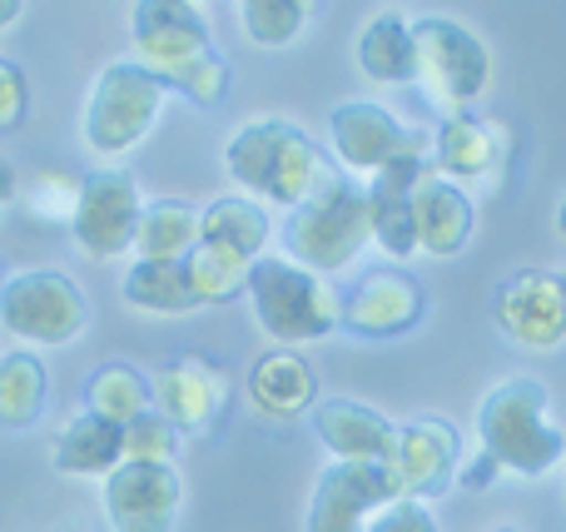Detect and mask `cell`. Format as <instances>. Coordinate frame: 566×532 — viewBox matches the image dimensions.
<instances>
[{
    "label": "cell",
    "instance_id": "3957f363",
    "mask_svg": "<svg viewBox=\"0 0 566 532\" xmlns=\"http://www.w3.org/2000/svg\"><path fill=\"white\" fill-rule=\"evenodd\" d=\"M482 453L517 478H542L562 463L566 434L552 418V394L542 378H507L478 408Z\"/></svg>",
    "mask_w": 566,
    "mask_h": 532
},
{
    "label": "cell",
    "instance_id": "30bf717a",
    "mask_svg": "<svg viewBox=\"0 0 566 532\" xmlns=\"http://www.w3.org/2000/svg\"><path fill=\"white\" fill-rule=\"evenodd\" d=\"M139 185L129 169H95L80 179V199H75V219H70V239L80 244V254L90 259H119L135 249V229H139Z\"/></svg>",
    "mask_w": 566,
    "mask_h": 532
},
{
    "label": "cell",
    "instance_id": "836d02e7",
    "mask_svg": "<svg viewBox=\"0 0 566 532\" xmlns=\"http://www.w3.org/2000/svg\"><path fill=\"white\" fill-rule=\"evenodd\" d=\"M368 532H442V528H438V518H432L428 503L398 498V503H388L378 518H373Z\"/></svg>",
    "mask_w": 566,
    "mask_h": 532
},
{
    "label": "cell",
    "instance_id": "2e32d148",
    "mask_svg": "<svg viewBox=\"0 0 566 532\" xmlns=\"http://www.w3.org/2000/svg\"><path fill=\"white\" fill-rule=\"evenodd\" d=\"M179 498H185V483H179L175 468L119 463L105 478L109 532H175Z\"/></svg>",
    "mask_w": 566,
    "mask_h": 532
},
{
    "label": "cell",
    "instance_id": "1f68e13d",
    "mask_svg": "<svg viewBox=\"0 0 566 532\" xmlns=\"http://www.w3.org/2000/svg\"><path fill=\"white\" fill-rule=\"evenodd\" d=\"M20 199L35 219L45 225H70L75 219V199H80V179L75 175H60V169H40L30 185H20Z\"/></svg>",
    "mask_w": 566,
    "mask_h": 532
},
{
    "label": "cell",
    "instance_id": "ba28073f",
    "mask_svg": "<svg viewBox=\"0 0 566 532\" xmlns=\"http://www.w3.org/2000/svg\"><path fill=\"white\" fill-rule=\"evenodd\" d=\"M90 324V299L60 269H30V274L6 279L0 294V328L15 334L20 344L35 348H60L75 344Z\"/></svg>",
    "mask_w": 566,
    "mask_h": 532
},
{
    "label": "cell",
    "instance_id": "ffe728a7",
    "mask_svg": "<svg viewBox=\"0 0 566 532\" xmlns=\"http://www.w3.org/2000/svg\"><path fill=\"white\" fill-rule=\"evenodd\" d=\"M244 388L259 414H269V418H298V414H313V404H318V374L293 348H274V354L259 358L249 368Z\"/></svg>",
    "mask_w": 566,
    "mask_h": 532
},
{
    "label": "cell",
    "instance_id": "8fae6325",
    "mask_svg": "<svg viewBox=\"0 0 566 532\" xmlns=\"http://www.w3.org/2000/svg\"><path fill=\"white\" fill-rule=\"evenodd\" d=\"M492 319L517 348L566 344V274L562 269H517L492 294Z\"/></svg>",
    "mask_w": 566,
    "mask_h": 532
},
{
    "label": "cell",
    "instance_id": "d6a6232c",
    "mask_svg": "<svg viewBox=\"0 0 566 532\" xmlns=\"http://www.w3.org/2000/svg\"><path fill=\"white\" fill-rule=\"evenodd\" d=\"M30 109V80L15 60H0V135L15 129Z\"/></svg>",
    "mask_w": 566,
    "mask_h": 532
},
{
    "label": "cell",
    "instance_id": "4fadbf2b",
    "mask_svg": "<svg viewBox=\"0 0 566 532\" xmlns=\"http://www.w3.org/2000/svg\"><path fill=\"white\" fill-rule=\"evenodd\" d=\"M398 478L388 463H328L308 503V532H368L388 503H398Z\"/></svg>",
    "mask_w": 566,
    "mask_h": 532
},
{
    "label": "cell",
    "instance_id": "4316f807",
    "mask_svg": "<svg viewBox=\"0 0 566 532\" xmlns=\"http://www.w3.org/2000/svg\"><path fill=\"white\" fill-rule=\"evenodd\" d=\"M149 408V378L139 374L135 364H99L95 374L85 378V414L105 418V424L125 428L135 424L139 414Z\"/></svg>",
    "mask_w": 566,
    "mask_h": 532
},
{
    "label": "cell",
    "instance_id": "7c38bea8",
    "mask_svg": "<svg viewBox=\"0 0 566 532\" xmlns=\"http://www.w3.org/2000/svg\"><path fill=\"white\" fill-rule=\"evenodd\" d=\"M149 404L165 414L179 434H209L229 414V374L209 354H175L155 368L149 378Z\"/></svg>",
    "mask_w": 566,
    "mask_h": 532
},
{
    "label": "cell",
    "instance_id": "7a4b0ae2",
    "mask_svg": "<svg viewBox=\"0 0 566 532\" xmlns=\"http://www.w3.org/2000/svg\"><path fill=\"white\" fill-rule=\"evenodd\" d=\"M224 169L249 199L293 215L338 165H328L293 119H249L224 145Z\"/></svg>",
    "mask_w": 566,
    "mask_h": 532
},
{
    "label": "cell",
    "instance_id": "8992f818",
    "mask_svg": "<svg viewBox=\"0 0 566 532\" xmlns=\"http://www.w3.org/2000/svg\"><path fill=\"white\" fill-rule=\"evenodd\" d=\"M244 294H249V309H254V324L269 338H279L283 348L328 338L338 328V289L283 254L254 259Z\"/></svg>",
    "mask_w": 566,
    "mask_h": 532
},
{
    "label": "cell",
    "instance_id": "d4e9b609",
    "mask_svg": "<svg viewBox=\"0 0 566 532\" xmlns=\"http://www.w3.org/2000/svg\"><path fill=\"white\" fill-rule=\"evenodd\" d=\"M358 70L378 85H412V20L382 10L358 30Z\"/></svg>",
    "mask_w": 566,
    "mask_h": 532
},
{
    "label": "cell",
    "instance_id": "484cf974",
    "mask_svg": "<svg viewBox=\"0 0 566 532\" xmlns=\"http://www.w3.org/2000/svg\"><path fill=\"white\" fill-rule=\"evenodd\" d=\"M125 304L129 309H145V314H195L199 299L189 289V274H185V259L179 264H149V259H135L125 269Z\"/></svg>",
    "mask_w": 566,
    "mask_h": 532
},
{
    "label": "cell",
    "instance_id": "f546056e",
    "mask_svg": "<svg viewBox=\"0 0 566 532\" xmlns=\"http://www.w3.org/2000/svg\"><path fill=\"white\" fill-rule=\"evenodd\" d=\"M313 6L308 0H244L239 20H244V35L264 50H289L303 35Z\"/></svg>",
    "mask_w": 566,
    "mask_h": 532
},
{
    "label": "cell",
    "instance_id": "d590c367",
    "mask_svg": "<svg viewBox=\"0 0 566 532\" xmlns=\"http://www.w3.org/2000/svg\"><path fill=\"white\" fill-rule=\"evenodd\" d=\"M15 199H20V175L6 165V159H0V215H6Z\"/></svg>",
    "mask_w": 566,
    "mask_h": 532
},
{
    "label": "cell",
    "instance_id": "5b68a950",
    "mask_svg": "<svg viewBox=\"0 0 566 532\" xmlns=\"http://www.w3.org/2000/svg\"><path fill=\"white\" fill-rule=\"evenodd\" d=\"M412 80L442 119L468 115L492 80L488 40L448 15L412 20Z\"/></svg>",
    "mask_w": 566,
    "mask_h": 532
},
{
    "label": "cell",
    "instance_id": "f1b7e54d",
    "mask_svg": "<svg viewBox=\"0 0 566 532\" xmlns=\"http://www.w3.org/2000/svg\"><path fill=\"white\" fill-rule=\"evenodd\" d=\"M249 259H239L234 249H219V244H205L199 239L195 254L185 259V274H189V289H195L199 309H214V304H229L249 289Z\"/></svg>",
    "mask_w": 566,
    "mask_h": 532
},
{
    "label": "cell",
    "instance_id": "277c9868",
    "mask_svg": "<svg viewBox=\"0 0 566 532\" xmlns=\"http://www.w3.org/2000/svg\"><path fill=\"white\" fill-rule=\"evenodd\" d=\"M368 189L338 169L283 219V259L318 279L343 274L368 249Z\"/></svg>",
    "mask_w": 566,
    "mask_h": 532
},
{
    "label": "cell",
    "instance_id": "cb8c5ba5",
    "mask_svg": "<svg viewBox=\"0 0 566 532\" xmlns=\"http://www.w3.org/2000/svg\"><path fill=\"white\" fill-rule=\"evenodd\" d=\"M199 244V209L185 199H149L139 209V229H135V249L149 264H179L189 259Z\"/></svg>",
    "mask_w": 566,
    "mask_h": 532
},
{
    "label": "cell",
    "instance_id": "44dd1931",
    "mask_svg": "<svg viewBox=\"0 0 566 532\" xmlns=\"http://www.w3.org/2000/svg\"><path fill=\"white\" fill-rule=\"evenodd\" d=\"M422 165L428 159H398V165L378 169L368 185V229L388 254L408 259L412 249V189L422 179Z\"/></svg>",
    "mask_w": 566,
    "mask_h": 532
},
{
    "label": "cell",
    "instance_id": "e0dca14e",
    "mask_svg": "<svg viewBox=\"0 0 566 532\" xmlns=\"http://www.w3.org/2000/svg\"><path fill=\"white\" fill-rule=\"evenodd\" d=\"M392 478H398V493L412 503H428L442 498L458 483L462 468V438L452 424L442 418H418V424L398 428V453H392Z\"/></svg>",
    "mask_w": 566,
    "mask_h": 532
},
{
    "label": "cell",
    "instance_id": "ac0fdd59",
    "mask_svg": "<svg viewBox=\"0 0 566 532\" xmlns=\"http://www.w3.org/2000/svg\"><path fill=\"white\" fill-rule=\"evenodd\" d=\"M313 434L328 453H338L333 463H392L398 453V424L388 414H378L373 404L358 398H323L313 404Z\"/></svg>",
    "mask_w": 566,
    "mask_h": 532
},
{
    "label": "cell",
    "instance_id": "ab89813d",
    "mask_svg": "<svg viewBox=\"0 0 566 532\" xmlns=\"http://www.w3.org/2000/svg\"><path fill=\"white\" fill-rule=\"evenodd\" d=\"M492 532H522V528H492Z\"/></svg>",
    "mask_w": 566,
    "mask_h": 532
},
{
    "label": "cell",
    "instance_id": "603a6c76",
    "mask_svg": "<svg viewBox=\"0 0 566 532\" xmlns=\"http://www.w3.org/2000/svg\"><path fill=\"white\" fill-rule=\"evenodd\" d=\"M274 234V219L259 199L249 195H219L199 209V239L205 244H219V249H234L239 259H264V244Z\"/></svg>",
    "mask_w": 566,
    "mask_h": 532
},
{
    "label": "cell",
    "instance_id": "e575fe53",
    "mask_svg": "<svg viewBox=\"0 0 566 532\" xmlns=\"http://www.w3.org/2000/svg\"><path fill=\"white\" fill-rule=\"evenodd\" d=\"M492 478H502V468L492 463L488 453H478L472 463H462V468H458V488H468V493H482V488H488Z\"/></svg>",
    "mask_w": 566,
    "mask_h": 532
},
{
    "label": "cell",
    "instance_id": "9c48e42d",
    "mask_svg": "<svg viewBox=\"0 0 566 532\" xmlns=\"http://www.w3.org/2000/svg\"><path fill=\"white\" fill-rule=\"evenodd\" d=\"M333 155L348 175H378V169L398 165V159H432L428 129H408L388 105L373 100H348L328 115Z\"/></svg>",
    "mask_w": 566,
    "mask_h": 532
},
{
    "label": "cell",
    "instance_id": "f35d334b",
    "mask_svg": "<svg viewBox=\"0 0 566 532\" xmlns=\"http://www.w3.org/2000/svg\"><path fill=\"white\" fill-rule=\"evenodd\" d=\"M0 294H6V264H0Z\"/></svg>",
    "mask_w": 566,
    "mask_h": 532
},
{
    "label": "cell",
    "instance_id": "4dcf8cb0",
    "mask_svg": "<svg viewBox=\"0 0 566 532\" xmlns=\"http://www.w3.org/2000/svg\"><path fill=\"white\" fill-rule=\"evenodd\" d=\"M175 453H179V428L165 414L145 408L135 424H125V463L175 468Z\"/></svg>",
    "mask_w": 566,
    "mask_h": 532
},
{
    "label": "cell",
    "instance_id": "83f0119b",
    "mask_svg": "<svg viewBox=\"0 0 566 532\" xmlns=\"http://www.w3.org/2000/svg\"><path fill=\"white\" fill-rule=\"evenodd\" d=\"M45 364L30 348L0 358V428H35L45 414Z\"/></svg>",
    "mask_w": 566,
    "mask_h": 532
},
{
    "label": "cell",
    "instance_id": "8d00e7d4",
    "mask_svg": "<svg viewBox=\"0 0 566 532\" xmlns=\"http://www.w3.org/2000/svg\"><path fill=\"white\" fill-rule=\"evenodd\" d=\"M20 15H25V6H20V0H0V30H10Z\"/></svg>",
    "mask_w": 566,
    "mask_h": 532
},
{
    "label": "cell",
    "instance_id": "52a82bcc",
    "mask_svg": "<svg viewBox=\"0 0 566 532\" xmlns=\"http://www.w3.org/2000/svg\"><path fill=\"white\" fill-rule=\"evenodd\" d=\"M165 100L169 90L139 60H119V65L99 70V80L90 85L85 100V145L99 159H125L159 125Z\"/></svg>",
    "mask_w": 566,
    "mask_h": 532
},
{
    "label": "cell",
    "instance_id": "d6986e66",
    "mask_svg": "<svg viewBox=\"0 0 566 532\" xmlns=\"http://www.w3.org/2000/svg\"><path fill=\"white\" fill-rule=\"evenodd\" d=\"M472 225H478V209H472L468 189L422 169L418 189H412V244L432 259H452L468 249Z\"/></svg>",
    "mask_w": 566,
    "mask_h": 532
},
{
    "label": "cell",
    "instance_id": "6da1fadb",
    "mask_svg": "<svg viewBox=\"0 0 566 532\" xmlns=\"http://www.w3.org/2000/svg\"><path fill=\"white\" fill-rule=\"evenodd\" d=\"M129 35H135L139 65L165 90H179L199 109H214L229 100L234 70L209 35L199 6H189V0H139L129 10Z\"/></svg>",
    "mask_w": 566,
    "mask_h": 532
},
{
    "label": "cell",
    "instance_id": "5bb4252c",
    "mask_svg": "<svg viewBox=\"0 0 566 532\" xmlns=\"http://www.w3.org/2000/svg\"><path fill=\"white\" fill-rule=\"evenodd\" d=\"M432 165L458 189H468V185L497 189L512 165V129L502 119L472 115V109L468 115H452L432 129Z\"/></svg>",
    "mask_w": 566,
    "mask_h": 532
},
{
    "label": "cell",
    "instance_id": "9a60e30c",
    "mask_svg": "<svg viewBox=\"0 0 566 532\" xmlns=\"http://www.w3.org/2000/svg\"><path fill=\"white\" fill-rule=\"evenodd\" d=\"M422 314H428V289L402 269H368L338 299V324L358 338H398L418 328Z\"/></svg>",
    "mask_w": 566,
    "mask_h": 532
},
{
    "label": "cell",
    "instance_id": "7402d4cb",
    "mask_svg": "<svg viewBox=\"0 0 566 532\" xmlns=\"http://www.w3.org/2000/svg\"><path fill=\"white\" fill-rule=\"evenodd\" d=\"M50 463L65 478H109L125 463V428L105 424V418H95V414L70 418L55 438Z\"/></svg>",
    "mask_w": 566,
    "mask_h": 532
},
{
    "label": "cell",
    "instance_id": "74e56055",
    "mask_svg": "<svg viewBox=\"0 0 566 532\" xmlns=\"http://www.w3.org/2000/svg\"><path fill=\"white\" fill-rule=\"evenodd\" d=\"M557 234L566 239V199H562V205H557Z\"/></svg>",
    "mask_w": 566,
    "mask_h": 532
}]
</instances>
